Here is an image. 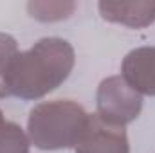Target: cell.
Listing matches in <instances>:
<instances>
[{"label": "cell", "instance_id": "7", "mask_svg": "<svg viewBox=\"0 0 155 153\" xmlns=\"http://www.w3.org/2000/svg\"><path fill=\"white\" fill-rule=\"evenodd\" d=\"M27 133L13 121H5L0 110V153H29Z\"/></svg>", "mask_w": 155, "mask_h": 153}, {"label": "cell", "instance_id": "6", "mask_svg": "<svg viewBox=\"0 0 155 153\" xmlns=\"http://www.w3.org/2000/svg\"><path fill=\"white\" fill-rule=\"evenodd\" d=\"M97 9L103 20L130 29H144L155 22V0H103L97 4Z\"/></svg>", "mask_w": 155, "mask_h": 153}, {"label": "cell", "instance_id": "3", "mask_svg": "<svg viewBox=\"0 0 155 153\" xmlns=\"http://www.w3.org/2000/svg\"><path fill=\"white\" fill-rule=\"evenodd\" d=\"M96 106L103 121L116 124V126H126L132 121H135L141 110H143V96L135 92L123 76H108L105 77L97 86L96 96Z\"/></svg>", "mask_w": 155, "mask_h": 153}, {"label": "cell", "instance_id": "9", "mask_svg": "<svg viewBox=\"0 0 155 153\" xmlns=\"http://www.w3.org/2000/svg\"><path fill=\"white\" fill-rule=\"evenodd\" d=\"M76 9L74 2H29L27 11L40 22H60L69 18Z\"/></svg>", "mask_w": 155, "mask_h": 153}, {"label": "cell", "instance_id": "5", "mask_svg": "<svg viewBox=\"0 0 155 153\" xmlns=\"http://www.w3.org/2000/svg\"><path fill=\"white\" fill-rule=\"evenodd\" d=\"M123 79L141 96H155V47H137L121 63Z\"/></svg>", "mask_w": 155, "mask_h": 153}, {"label": "cell", "instance_id": "4", "mask_svg": "<svg viewBox=\"0 0 155 153\" xmlns=\"http://www.w3.org/2000/svg\"><path fill=\"white\" fill-rule=\"evenodd\" d=\"M76 153H130L124 126L103 121L97 114H88L85 130L74 146Z\"/></svg>", "mask_w": 155, "mask_h": 153}, {"label": "cell", "instance_id": "1", "mask_svg": "<svg viewBox=\"0 0 155 153\" xmlns=\"http://www.w3.org/2000/svg\"><path fill=\"white\" fill-rule=\"evenodd\" d=\"M76 63L72 45L63 38H41L31 49L18 52L9 74L11 96L36 101L56 90L71 76Z\"/></svg>", "mask_w": 155, "mask_h": 153}, {"label": "cell", "instance_id": "8", "mask_svg": "<svg viewBox=\"0 0 155 153\" xmlns=\"http://www.w3.org/2000/svg\"><path fill=\"white\" fill-rule=\"evenodd\" d=\"M18 43L7 33H0V99L9 97V74L11 67L15 63V58L18 56Z\"/></svg>", "mask_w": 155, "mask_h": 153}, {"label": "cell", "instance_id": "2", "mask_svg": "<svg viewBox=\"0 0 155 153\" xmlns=\"http://www.w3.org/2000/svg\"><path fill=\"white\" fill-rule=\"evenodd\" d=\"M88 114L71 99L38 103L27 119V137L43 151L74 148L85 130Z\"/></svg>", "mask_w": 155, "mask_h": 153}]
</instances>
